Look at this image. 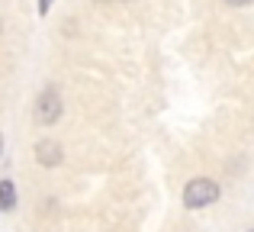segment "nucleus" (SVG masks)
Segmentation results:
<instances>
[{
  "label": "nucleus",
  "instance_id": "nucleus-6",
  "mask_svg": "<svg viewBox=\"0 0 254 232\" xmlns=\"http://www.w3.org/2000/svg\"><path fill=\"white\" fill-rule=\"evenodd\" d=\"M45 10H49V0H42V13H45Z\"/></svg>",
  "mask_w": 254,
  "mask_h": 232
},
{
  "label": "nucleus",
  "instance_id": "nucleus-4",
  "mask_svg": "<svg viewBox=\"0 0 254 232\" xmlns=\"http://www.w3.org/2000/svg\"><path fill=\"white\" fill-rule=\"evenodd\" d=\"M16 207V187H13L10 177L0 181V210H13Z\"/></svg>",
  "mask_w": 254,
  "mask_h": 232
},
{
  "label": "nucleus",
  "instance_id": "nucleus-7",
  "mask_svg": "<svg viewBox=\"0 0 254 232\" xmlns=\"http://www.w3.org/2000/svg\"><path fill=\"white\" fill-rule=\"evenodd\" d=\"M0 152H3V136H0Z\"/></svg>",
  "mask_w": 254,
  "mask_h": 232
},
{
  "label": "nucleus",
  "instance_id": "nucleus-2",
  "mask_svg": "<svg viewBox=\"0 0 254 232\" xmlns=\"http://www.w3.org/2000/svg\"><path fill=\"white\" fill-rule=\"evenodd\" d=\"M58 116H62V97H58L55 90H45V94L39 97V103H36V119L42 126H52Z\"/></svg>",
  "mask_w": 254,
  "mask_h": 232
},
{
  "label": "nucleus",
  "instance_id": "nucleus-3",
  "mask_svg": "<svg viewBox=\"0 0 254 232\" xmlns=\"http://www.w3.org/2000/svg\"><path fill=\"white\" fill-rule=\"evenodd\" d=\"M62 145L55 142V139H42V142H36V161L42 164V168H55V164H62Z\"/></svg>",
  "mask_w": 254,
  "mask_h": 232
},
{
  "label": "nucleus",
  "instance_id": "nucleus-8",
  "mask_svg": "<svg viewBox=\"0 0 254 232\" xmlns=\"http://www.w3.org/2000/svg\"><path fill=\"white\" fill-rule=\"evenodd\" d=\"M251 232H254V229H251Z\"/></svg>",
  "mask_w": 254,
  "mask_h": 232
},
{
  "label": "nucleus",
  "instance_id": "nucleus-5",
  "mask_svg": "<svg viewBox=\"0 0 254 232\" xmlns=\"http://www.w3.org/2000/svg\"><path fill=\"white\" fill-rule=\"evenodd\" d=\"M225 3H232V6H245V3H251V0H225Z\"/></svg>",
  "mask_w": 254,
  "mask_h": 232
},
{
  "label": "nucleus",
  "instance_id": "nucleus-1",
  "mask_svg": "<svg viewBox=\"0 0 254 232\" xmlns=\"http://www.w3.org/2000/svg\"><path fill=\"white\" fill-rule=\"evenodd\" d=\"M219 194H222V190H219V184L212 181V177H193L184 187V207L187 210H203V207H209V203H216Z\"/></svg>",
  "mask_w": 254,
  "mask_h": 232
}]
</instances>
